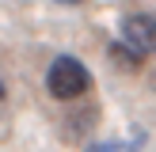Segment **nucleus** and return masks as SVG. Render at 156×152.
Listing matches in <instances>:
<instances>
[{
  "instance_id": "nucleus-1",
  "label": "nucleus",
  "mask_w": 156,
  "mask_h": 152,
  "mask_svg": "<svg viewBox=\"0 0 156 152\" xmlns=\"http://www.w3.org/2000/svg\"><path fill=\"white\" fill-rule=\"evenodd\" d=\"M88 88H91V72H88V65H84V61L69 57V53L53 57L50 72H46V91H50L53 99L73 103V99H80Z\"/></svg>"
},
{
  "instance_id": "nucleus-5",
  "label": "nucleus",
  "mask_w": 156,
  "mask_h": 152,
  "mask_svg": "<svg viewBox=\"0 0 156 152\" xmlns=\"http://www.w3.org/2000/svg\"><path fill=\"white\" fill-rule=\"evenodd\" d=\"M4 95H8V91H4V80H0V103H4Z\"/></svg>"
},
{
  "instance_id": "nucleus-2",
  "label": "nucleus",
  "mask_w": 156,
  "mask_h": 152,
  "mask_svg": "<svg viewBox=\"0 0 156 152\" xmlns=\"http://www.w3.org/2000/svg\"><path fill=\"white\" fill-rule=\"evenodd\" d=\"M122 42L141 50L145 57L156 53V15H126L122 19Z\"/></svg>"
},
{
  "instance_id": "nucleus-4",
  "label": "nucleus",
  "mask_w": 156,
  "mask_h": 152,
  "mask_svg": "<svg viewBox=\"0 0 156 152\" xmlns=\"http://www.w3.org/2000/svg\"><path fill=\"white\" fill-rule=\"evenodd\" d=\"M126 144L122 141H103V144H91V148H84V152H122Z\"/></svg>"
},
{
  "instance_id": "nucleus-6",
  "label": "nucleus",
  "mask_w": 156,
  "mask_h": 152,
  "mask_svg": "<svg viewBox=\"0 0 156 152\" xmlns=\"http://www.w3.org/2000/svg\"><path fill=\"white\" fill-rule=\"evenodd\" d=\"M57 4H84V0H57Z\"/></svg>"
},
{
  "instance_id": "nucleus-3",
  "label": "nucleus",
  "mask_w": 156,
  "mask_h": 152,
  "mask_svg": "<svg viewBox=\"0 0 156 152\" xmlns=\"http://www.w3.org/2000/svg\"><path fill=\"white\" fill-rule=\"evenodd\" d=\"M107 57H111L114 65H122V68H141L145 65V53L133 50L129 42H111L107 46Z\"/></svg>"
}]
</instances>
